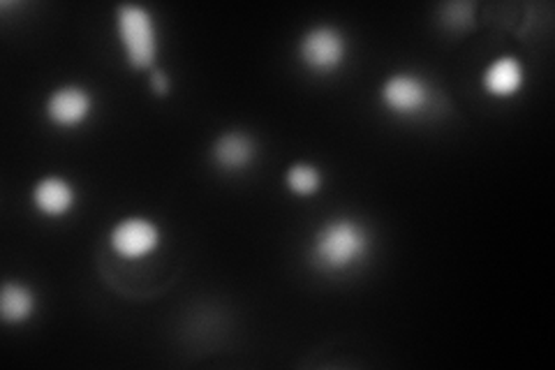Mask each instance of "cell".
I'll return each mask as SVG.
<instances>
[{
	"label": "cell",
	"mask_w": 555,
	"mask_h": 370,
	"mask_svg": "<svg viewBox=\"0 0 555 370\" xmlns=\"http://www.w3.org/2000/svg\"><path fill=\"white\" fill-rule=\"evenodd\" d=\"M371 253L369 229L354 218H332L318 227L310 241V259L320 271L343 273L354 269Z\"/></svg>",
	"instance_id": "obj_1"
},
{
	"label": "cell",
	"mask_w": 555,
	"mask_h": 370,
	"mask_svg": "<svg viewBox=\"0 0 555 370\" xmlns=\"http://www.w3.org/2000/svg\"><path fill=\"white\" fill-rule=\"evenodd\" d=\"M116 33L124 54L134 69H149L158 59V28L153 14L142 5L116 8Z\"/></svg>",
	"instance_id": "obj_2"
},
{
	"label": "cell",
	"mask_w": 555,
	"mask_h": 370,
	"mask_svg": "<svg viewBox=\"0 0 555 370\" xmlns=\"http://www.w3.org/2000/svg\"><path fill=\"white\" fill-rule=\"evenodd\" d=\"M297 56L315 75H332L347 59V40L336 26H315L301 35Z\"/></svg>",
	"instance_id": "obj_3"
},
{
	"label": "cell",
	"mask_w": 555,
	"mask_h": 370,
	"mask_svg": "<svg viewBox=\"0 0 555 370\" xmlns=\"http://www.w3.org/2000/svg\"><path fill=\"white\" fill-rule=\"evenodd\" d=\"M430 86L426 79L412 73H396L379 88V100L393 116L412 118L424 114L430 104Z\"/></svg>",
	"instance_id": "obj_4"
},
{
	"label": "cell",
	"mask_w": 555,
	"mask_h": 370,
	"mask_svg": "<svg viewBox=\"0 0 555 370\" xmlns=\"http://www.w3.org/2000/svg\"><path fill=\"white\" fill-rule=\"evenodd\" d=\"M160 243V229L153 220L132 216L114 225L109 232L112 251L124 259H142L149 257Z\"/></svg>",
	"instance_id": "obj_5"
},
{
	"label": "cell",
	"mask_w": 555,
	"mask_h": 370,
	"mask_svg": "<svg viewBox=\"0 0 555 370\" xmlns=\"http://www.w3.org/2000/svg\"><path fill=\"white\" fill-rule=\"evenodd\" d=\"M93 95L89 88L67 84L47 98V118L56 128H79L93 114Z\"/></svg>",
	"instance_id": "obj_6"
},
{
	"label": "cell",
	"mask_w": 555,
	"mask_h": 370,
	"mask_svg": "<svg viewBox=\"0 0 555 370\" xmlns=\"http://www.w3.org/2000/svg\"><path fill=\"white\" fill-rule=\"evenodd\" d=\"M33 204L49 218H61L77 204V188L63 176H44L33 188Z\"/></svg>",
	"instance_id": "obj_7"
},
{
	"label": "cell",
	"mask_w": 555,
	"mask_h": 370,
	"mask_svg": "<svg viewBox=\"0 0 555 370\" xmlns=\"http://www.w3.org/2000/svg\"><path fill=\"white\" fill-rule=\"evenodd\" d=\"M526 81L524 63L514 56H500L483 69L481 86L483 91L493 98H514L520 93Z\"/></svg>",
	"instance_id": "obj_8"
},
{
	"label": "cell",
	"mask_w": 555,
	"mask_h": 370,
	"mask_svg": "<svg viewBox=\"0 0 555 370\" xmlns=\"http://www.w3.org/2000/svg\"><path fill=\"white\" fill-rule=\"evenodd\" d=\"M255 153H257V149H255L253 139L246 132H238V130L220 135L214 142V149H211L214 163L222 171L248 169L255 161Z\"/></svg>",
	"instance_id": "obj_9"
},
{
	"label": "cell",
	"mask_w": 555,
	"mask_h": 370,
	"mask_svg": "<svg viewBox=\"0 0 555 370\" xmlns=\"http://www.w3.org/2000/svg\"><path fill=\"white\" fill-rule=\"evenodd\" d=\"M35 306H38V298H35L33 290L22 283H8L0 290V317H3L5 324H24L30 320Z\"/></svg>",
	"instance_id": "obj_10"
},
{
	"label": "cell",
	"mask_w": 555,
	"mask_h": 370,
	"mask_svg": "<svg viewBox=\"0 0 555 370\" xmlns=\"http://www.w3.org/2000/svg\"><path fill=\"white\" fill-rule=\"evenodd\" d=\"M285 183L297 197H310L322 188V171L310 163H294L285 174Z\"/></svg>",
	"instance_id": "obj_11"
},
{
	"label": "cell",
	"mask_w": 555,
	"mask_h": 370,
	"mask_svg": "<svg viewBox=\"0 0 555 370\" xmlns=\"http://www.w3.org/2000/svg\"><path fill=\"white\" fill-rule=\"evenodd\" d=\"M444 20L451 26H463L473 20V5L470 3H454L444 8Z\"/></svg>",
	"instance_id": "obj_12"
},
{
	"label": "cell",
	"mask_w": 555,
	"mask_h": 370,
	"mask_svg": "<svg viewBox=\"0 0 555 370\" xmlns=\"http://www.w3.org/2000/svg\"><path fill=\"white\" fill-rule=\"evenodd\" d=\"M151 88L155 95H169V88H171V81H169V75L163 73V69H153L151 73Z\"/></svg>",
	"instance_id": "obj_13"
}]
</instances>
